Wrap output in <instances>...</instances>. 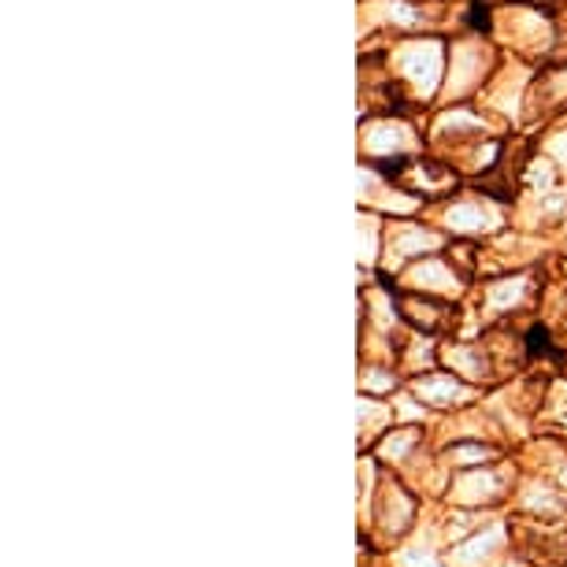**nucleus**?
Returning <instances> with one entry per match:
<instances>
[{
	"label": "nucleus",
	"instance_id": "obj_2",
	"mask_svg": "<svg viewBox=\"0 0 567 567\" xmlns=\"http://www.w3.org/2000/svg\"><path fill=\"white\" fill-rule=\"evenodd\" d=\"M497 486V478L494 475H475V478H464L460 483V497H467V501H478V497H489V489Z\"/></svg>",
	"mask_w": 567,
	"mask_h": 567
},
{
	"label": "nucleus",
	"instance_id": "obj_7",
	"mask_svg": "<svg viewBox=\"0 0 567 567\" xmlns=\"http://www.w3.org/2000/svg\"><path fill=\"white\" fill-rule=\"evenodd\" d=\"M564 483H567V471H564Z\"/></svg>",
	"mask_w": 567,
	"mask_h": 567
},
{
	"label": "nucleus",
	"instance_id": "obj_6",
	"mask_svg": "<svg viewBox=\"0 0 567 567\" xmlns=\"http://www.w3.org/2000/svg\"><path fill=\"white\" fill-rule=\"evenodd\" d=\"M456 456L464 460V464H475V460H483V453H478V449H460Z\"/></svg>",
	"mask_w": 567,
	"mask_h": 567
},
{
	"label": "nucleus",
	"instance_id": "obj_5",
	"mask_svg": "<svg viewBox=\"0 0 567 567\" xmlns=\"http://www.w3.org/2000/svg\"><path fill=\"white\" fill-rule=\"evenodd\" d=\"M401 564H404V567H437L434 560H426V556H415V553L401 556Z\"/></svg>",
	"mask_w": 567,
	"mask_h": 567
},
{
	"label": "nucleus",
	"instance_id": "obj_1",
	"mask_svg": "<svg viewBox=\"0 0 567 567\" xmlns=\"http://www.w3.org/2000/svg\"><path fill=\"white\" fill-rule=\"evenodd\" d=\"M497 542H501V530H489V534H483V538L460 545V549H456V564H460V567L478 564V560H483V556L489 553V545H497Z\"/></svg>",
	"mask_w": 567,
	"mask_h": 567
},
{
	"label": "nucleus",
	"instance_id": "obj_3",
	"mask_svg": "<svg viewBox=\"0 0 567 567\" xmlns=\"http://www.w3.org/2000/svg\"><path fill=\"white\" fill-rule=\"evenodd\" d=\"M471 23H475L478 30H489V19H486V4H483V0H475V4H471Z\"/></svg>",
	"mask_w": 567,
	"mask_h": 567
},
{
	"label": "nucleus",
	"instance_id": "obj_4",
	"mask_svg": "<svg viewBox=\"0 0 567 567\" xmlns=\"http://www.w3.org/2000/svg\"><path fill=\"white\" fill-rule=\"evenodd\" d=\"M423 393H426V398H453V386H449V382H426V386H423Z\"/></svg>",
	"mask_w": 567,
	"mask_h": 567
}]
</instances>
